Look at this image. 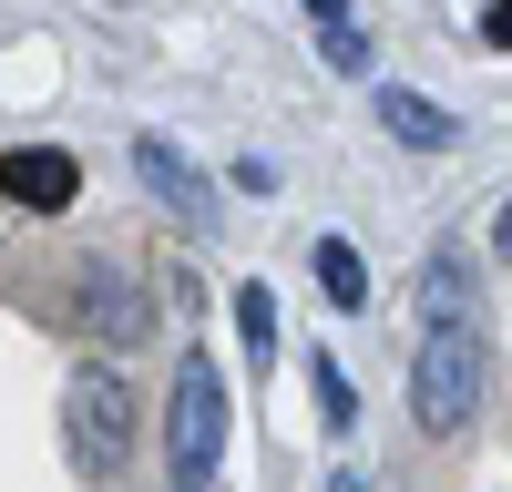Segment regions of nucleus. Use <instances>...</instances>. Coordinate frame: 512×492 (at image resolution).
<instances>
[{"label": "nucleus", "instance_id": "f257e3e1", "mask_svg": "<svg viewBox=\"0 0 512 492\" xmlns=\"http://www.w3.org/2000/svg\"><path fill=\"white\" fill-rule=\"evenodd\" d=\"M482 390H492V349H482L472 318H451V328H431V339L410 349V421L420 431H441V441L472 431Z\"/></svg>", "mask_w": 512, "mask_h": 492}, {"label": "nucleus", "instance_id": "f03ea898", "mask_svg": "<svg viewBox=\"0 0 512 492\" xmlns=\"http://www.w3.org/2000/svg\"><path fill=\"white\" fill-rule=\"evenodd\" d=\"M216 451H226V380H216V359H175V400H164V472H175V492L216 482Z\"/></svg>", "mask_w": 512, "mask_h": 492}, {"label": "nucleus", "instance_id": "7ed1b4c3", "mask_svg": "<svg viewBox=\"0 0 512 492\" xmlns=\"http://www.w3.org/2000/svg\"><path fill=\"white\" fill-rule=\"evenodd\" d=\"M72 451H82V472H123V451H134V390L113 369L72 380Z\"/></svg>", "mask_w": 512, "mask_h": 492}, {"label": "nucleus", "instance_id": "20e7f679", "mask_svg": "<svg viewBox=\"0 0 512 492\" xmlns=\"http://www.w3.org/2000/svg\"><path fill=\"white\" fill-rule=\"evenodd\" d=\"M0 195L31 205V216H62V205L82 195V164L62 144H11V154H0Z\"/></svg>", "mask_w": 512, "mask_h": 492}, {"label": "nucleus", "instance_id": "39448f33", "mask_svg": "<svg viewBox=\"0 0 512 492\" xmlns=\"http://www.w3.org/2000/svg\"><path fill=\"white\" fill-rule=\"evenodd\" d=\"M134 175H144V195H164V205H175L185 226H205V216H216V195H205V175H195V164H185L175 144H164V134H144V144H134Z\"/></svg>", "mask_w": 512, "mask_h": 492}, {"label": "nucleus", "instance_id": "423d86ee", "mask_svg": "<svg viewBox=\"0 0 512 492\" xmlns=\"http://www.w3.org/2000/svg\"><path fill=\"white\" fill-rule=\"evenodd\" d=\"M379 123H390V134H400L410 154H441V144L461 134V123H451L431 93H410V82H379Z\"/></svg>", "mask_w": 512, "mask_h": 492}, {"label": "nucleus", "instance_id": "0eeeda50", "mask_svg": "<svg viewBox=\"0 0 512 492\" xmlns=\"http://www.w3.org/2000/svg\"><path fill=\"white\" fill-rule=\"evenodd\" d=\"M308 267H318V287H328V308H369V267H359V246H349V236H318V246H308Z\"/></svg>", "mask_w": 512, "mask_h": 492}, {"label": "nucleus", "instance_id": "6e6552de", "mask_svg": "<svg viewBox=\"0 0 512 492\" xmlns=\"http://www.w3.org/2000/svg\"><path fill=\"white\" fill-rule=\"evenodd\" d=\"M82 318H93L103 339H134V328H144V298H134L123 277H93V287H82Z\"/></svg>", "mask_w": 512, "mask_h": 492}, {"label": "nucleus", "instance_id": "1a4fd4ad", "mask_svg": "<svg viewBox=\"0 0 512 492\" xmlns=\"http://www.w3.org/2000/svg\"><path fill=\"white\" fill-rule=\"evenodd\" d=\"M236 339H246V369H267V349H277V298H267V287H236Z\"/></svg>", "mask_w": 512, "mask_h": 492}, {"label": "nucleus", "instance_id": "9d476101", "mask_svg": "<svg viewBox=\"0 0 512 492\" xmlns=\"http://www.w3.org/2000/svg\"><path fill=\"white\" fill-rule=\"evenodd\" d=\"M308 390H318V421H328V431H349V421H359V390H349V369H338L328 349H318V369H308Z\"/></svg>", "mask_w": 512, "mask_h": 492}, {"label": "nucleus", "instance_id": "9b49d317", "mask_svg": "<svg viewBox=\"0 0 512 492\" xmlns=\"http://www.w3.org/2000/svg\"><path fill=\"white\" fill-rule=\"evenodd\" d=\"M420 298H431V328H451V318H472V277H461V267L441 257L431 277H420Z\"/></svg>", "mask_w": 512, "mask_h": 492}, {"label": "nucleus", "instance_id": "f8f14e48", "mask_svg": "<svg viewBox=\"0 0 512 492\" xmlns=\"http://www.w3.org/2000/svg\"><path fill=\"white\" fill-rule=\"evenodd\" d=\"M328 62H338V72H369V41H359V21H349V31H328Z\"/></svg>", "mask_w": 512, "mask_h": 492}, {"label": "nucleus", "instance_id": "ddd939ff", "mask_svg": "<svg viewBox=\"0 0 512 492\" xmlns=\"http://www.w3.org/2000/svg\"><path fill=\"white\" fill-rule=\"evenodd\" d=\"M482 41H492V52H512V0H492V11H482Z\"/></svg>", "mask_w": 512, "mask_h": 492}, {"label": "nucleus", "instance_id": "4468645a", "mask_svg": "<svg viewBox=\"0 0 512 492\" xmlns=\"http://www.w3.org/2000/svg\"><path fill=\"white\" fill-rule=\"evenodd\" d=\"M297 11H308L318 31H349V0H297Z\"/></svg>", "mask_w": 512, "mask_h": 492}, {"label": "nucleus", "instance_id": "2eb2a0df", "mask_svg": "<svg viewBox=\"0 0 512 492\" xmlns=\"http://www.w3.org/2000/svg\"><path fill=\"white\" fill-rule=\"evenodd\" d=\"M492 257L512 267V205H502V216H492Z\"/></svg>", "mask_w": 512, "mask_h": 492}, {"label": "nucleus", "instance_id": "dca6fc26", "mask_svg": "<svg viewBox=\"0 0 512 492\" xmlns=\"http://www.w3.org/2000/svg\"><path fill=\"white\" fill-rule=\"evenodd\" d=\"M338 492H359V472H338Z\"/></svg>", "mask_w": 512, "mask_h": 492}]
</instances>
